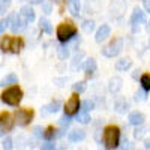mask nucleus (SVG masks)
<instances>
[{
  "label": "nucleus",
  "mask_w": 150,
  "mask_h": 150,
  "mask_svg": "<svg viewBox=\"0 0 150 150\" xmlns=\"http://www.w3.org/2000/svg\"><path fill=\"white\" fill-rule=\"evenodd\" d=\"M120 140V129L114 125H110L104 129V144L107 149H116Z\"/></svg>",
  "instance_id": "obj_1"
},
{
  "label": "nucleus",
  "mask_w": 150,
  "mask_h": 150,
  "mask_svg": "<svg viewBox=\"0 0 150 150\" xmlns=\"http://www.w3.org/2000/svg\"><path fill=\"white\" fill-rule=\"evenodd\" d=\"M23 45H24V42H23L21 38L5 36L2 39V42H0V48H2V51H5V53H20Z\"/></svg>",
  "instance_id": "obj_2"
},
{
  "label": "nucleus",
  "mask_w": 150,
  "mask_h": 150,
  "mask_svg": "<svg viewBox=\"0 0 150 150\" xmlns=\"http://www.w3.org/2000/svg\"><path fill=\"white\" fill-rule=\"evenodd\" d=\"M21 99H23V92L17 86L9 87L2 93V101L8 105H18Z\"/></svg>",
  "instance_id": "obj_3"
},
{
  "label": "nucleus",
  "mask_w": 150,
  "mask_h": 150,
  "mask_svg": "<svg viewBox=\"0 0 150 150\" xmlns=\"http://www.w3.org/2000/svg\"><path fill=\"white\" fill-rule=\"evenodd\" d=\"M75 33H77V27H75L71 21L62 23L60 26L57 27V38H59L60 42L69 41L72 36H75Z\"/></svg>",
  "instance_id": "obj_4"
},
{
  "label": "nucleus",
  "mask_w": 150,
  "mask_h": 150,
  "mask_svg": "<svg viewBox=\"0 0 150 150\" xmlns=\"http://www.w3.org/2000/svg\"><path fill=\"white\" fill-rule=\"evenodd\" d=\"M122 48H123V39L122 38H116V39H112L108 45L102 48V54L105 57H114L122 51Z\"/></svg>",
  "instance_id": "obj_5"
},
{
  "label": "nucleus",
  "mask_w": 150,
  "mask_h": 150,
  "mask_svg": "<svg viewBox=\"0 0 150 150\" xmlns=\"http://www.w3.org/2000/svg\"><path fill=\"white\" fill-rule=\"evenodd\" d=\"M33 119V111L32 110H26V108H21L18 111H15V123L18 126H26L29 125Z\"/></svg>",
  "instance_id": "obj_6"
},
{
  "label": "nucleus",
  "mask_w": 150,
  "mask_h": 150,
  "mask_svg": "<svg viewBox=\"0 0 150 150\" xmlns=\"http://www.w3.org/2000/svg\"><path fill=\"white\" fill-rule=\"evenodd\" d=\"M9 21H12V24H11V29H12V32H14V33L24 30V29L27 27V24H29V21H27L26 18H24L21 14L11 15V17H9Z\"/></svg>",
  "instance_id": "obj_7"
},
{
  "label": "nucleus",
  "mask_w": 150,
  "mask_h": 150,
  "mask_svg": "<svg viewBox=\"0 0 150 150\" xmlns=\"http://www.w3.org/2000/svg\"><path fill=\"white\" fill-rule=\"evenodd\" d=\"M78 107H80V99H78V95H72L66 104H65V114L66 116H74L75 112L78 111Z\"/></svg>",
  "instance_id": "obj_8"
},
{
  "label": "nucleus",
  "mask_w": 150,
  "mask_h": 150,
  "mask_svg": "<svg viewBox=\"0 0 150 150\" xmlns=\"http://www.w3.org/2000/svg\"><path fill=\"white\" fill-rule=\"evenodd\" d=\"M146 23V15H144V12L138 8H135L134 12H132V17H131V24L134 26V30L137 29V26L138 24H143Z\"/></svg>",
  "instance_id": "obj_9"
},
{
  "label": "nucleus",
  "mask_w": 150,
  "mask_h": 150,
  "mask_svg": "<svg viewBox=\"0 0 150 150\" xmlns=\"http://www.w3.org/2000/svg\"><path fill=\"white\" fill-rule=\"evenodd\" d=\"M110 35H111V27L108 26V24H102V26L96 30L95 39H96V42H102V41L107 39Z\"/></svg>",
  "instance_id": "obj_10"
},
{
  "label": "nucleus",
  "mask_w": 150,
  "mask_h": 150,
  "mask_svg": "<svg viewBox=\"0 0 150 150\" xmlns=\"http://www.w3.org/2000/svg\"><path fill=\"white\" fill-rule=\"evenodd\" d=\"M12 125H14V122H12L11 116L8 114V112H3V114H0V132H6L12 128Z\"/></svg>",
  "instance_id": "obj_11"
},
{
  "label": "nucleus",
  "mask_w": 150,
  "mask_h": 150,
  "mask_svg": "<svg viewBox=\"0 0 150 150\" xmlns=\"http://www.w3.org/2000/svg\"><path fill=\"white\" fill-rule=\"evenodd\" d=\"M129 123L132 125V126H141V125L144 123V114L140 111H132L129 114Z\"/></svg>",
  "instance_id": "obj_12"
},
{
  "label": "nucleus",
  "mask_w": 150,
  "mask_h": 150,
  "mask_svg": "<svg viewBox=\"0 0 150 150\" xmlns=\"http://www.w3.org/2000/svg\"><path fill=\"white\" fill-rule=\"evenodd\" d=\"M122 84H123V80L120 77H112L108 83V89H110L111 93H117L122 89Z\"/></svg>",
  "instance_id": "obj_13"
},
{
  "label": "nucleus",
  "mask_w": 150,
  "mask_h": 150,
  "mask_svg": "<svg viewBox=\"0 0 150 150\" xmlns=\"http://www.w3.org/2000/svg\"><path fill=\"white\" fill-rule=\"evenodd\" d=\"M68 138H69V141H72V143L83 141V140L86 138V132H84L83 129H74L72 132H69Z\"/></svg>",
  "instance_id": "obj_14"
},
{
  "label": "nucleus",
  "mask_w": 150,
  "mask_h": 150,
  "mask_svg": "<svg viewBox=\"0 0 150 150\" xmlns=\"http://www.w3.org/2000/svg\"><path fill=\"white\" fill-rule=\"evenodd\" d=\"M128 108H129V104H128V101H126L125 98H119L117 101L114 102V110H116L117 112H120V114L126 112Z\"/></svg>",
  "instance_id": "obj_15"
},
{
  "label": "nucleus",
  "mask_w": 150,
  "mask_h": 150,
  "mask_svg": "<svg viewBox=\"0 0 150 150\" xmlns=\"http://www.w3.org/2000/svg\"><path fill=\"white\" fill-rule=\"evenodd\" d=\"M60 108V102L59 101H53V102H50L48 105H45L41 111H42V114H53V112H57Z\"/></svg>",
  "instance_id": "obj_16"
},
{
  "label": "nucleus",
  "mask_w": 150,
  "mask_h": 150,
  "mask_svg": "<svg viewBox=\"0 0 150 150\" xmlns=\"http://www.w3.org/2000/svg\"><path fill=\"white\" fill-rule=\"evenodd\" d=\"M20 14L24 17V18H26L29 23H32V21H35V11L30 8V6H23L21 9H20Z\"/></svg>",
  "instance_id": "obj_17"
},
{
  "label": "nucleus",
  "mask_w": 150,
  "mask_h": 150,
  "mask_svg": "<svg viewBox=\"0 0 150 150\" xmlns=\"http://www.w3.org/2000/svg\"><path fill=\"white\" fill-rule=\"evenodd\" d=\"M18 81V77L15 74H9V75H6L5 78H2L0 80V87H6V86H11V84H15Z\"/></svg>",
  "instance_id": "obj_18"
},
{
  "label": "nucleus",
  "mask_w": 150,
  "mask_h": 150,
  "mask_svg": "<svg viewBox=\"0 0 150 150\" xmlns=\"http://www.w3.org/2000/svg\"><path fill=\"white\" fill-rule=\"evenodd\" d=\"M131 65H132L131 59H120V60H117V63H116V69L117 71H126V69L131 68Z\"/></svg>",
  "instance_id": "obj_19"
},
{
  "label": "nucleus",
  "mask_w": 150,
  "mask_h": 150,
  "mask_svg": "<svg viewBox=\"0 0 150 150\" xmlns=\"http://www.w3.org/2000/svg\"><path fill=\"white\" fill-rule=\"evenodd\" d=\"M83 68H84V71H86L87 74H93V72L96 71V60L92 59V57L87 59V60L84 62V66H83Z\"/></svg>",
  "instance_id": "obj_20"
},
{
  "label": "nucleus",
  "mask_w": 150,
  "mask_h": 150,
  "mask_svg": "<svg viewBox=\"0 0 150 150\" xmlns=\"http://www.w3.org/2000/svg\"><path fill=\"white\" fill-rule=\"evenodd\" d=\"M69 12L74 17H77L80 14V0H71L69 2Z\"/></svg>",
  "instance_id": "obj_21"
},
{
  "label": "nucleus",
  "mask_w": 150,
  "mask_h": 150,
  "mask_svg": "<svg viewBox=\"0 0 150 150\" xmlns=\"http://www.w3.org/2000/svg\"><path fill=\"white\" fill-rule=\"evenodd\" d=\"M39 27H41V30L45 32V33H51V32H53L51 23H50L47 18H41V20H39Z\"/></svg>",
  "instance_id": "obj_22"
},
{
  "label": "nucleus",
  "mask_w": 150,
  "mask_h": 150,
  "mask_svg": "<svg viewBox=\"0 0 150 150\" xmlns=\"http://www.w3.org/2000/svg\"><path fill=\"white\" fill-rule=\"evenodd\" d=\"M72 90L75 92V95H77V93H83L86 90V83L84 81H78V83L72 84Z\"/></svg>",
  "instance_id": "obj_23"
},
{
  "label": "nucleus",
  "mask_w": 150,
  "mask_h": 150,
  "mask_svg": "<svg viewBox=\"0 0 150 150\" xmlns=\"http://www.w3.org/2000/svg\"><path fill=\"white\" fill-rule=\"evenodd\" d=\"M140 83H141L144 90H150V75L149 74H144L143 75V77L140 78Z\"/></svg>",
  "instance_id": "obj_24"
},
{
  "label": "nucleus",
  "mask_w": 150,
  "mask_h": 150,
  "mask_svg": "<svg viewBox=\"0 0 150 150\" xmlns=\"http://www.w3.org/2000/svg\"><path fill=\"white\" fill-rule=\"evenodd\" d=\"M77 120H78L80 123H83V125L89 123V122H90V116H89V112H86V111L78 112V117H77Z\"/></svg>",
  "instance_id": "obj_25"
},
{
  "label": "nucleus",
  "mask_w": 150,
  "mask_h": 150,
  "mask_svg": "<svg viewBox=\"0 0 150 150\" xmlns=\"http://www.w3.org/2000/svg\"><path fill=\"white\" fill-rule=\"evenodd\" d=\"M93 107H95V104H93V101H90V99H87V101H84L83 104H81V111H86V112H89L90 110H93Z\"/></svg>",
  "instance_id": "obj_26"
},
{
  "label": "nucleus",
  "mask_w": 150,
  "mask_h": 150,
  "mask_svg": "<svg viewBox=\"0 0 150 150\" xmlns=\"http://www.w3.org/2000/svg\"><path fill=\"white\" fill-rule=\"evenodd\" d=\"M59 123H60V126H62V129H65V128H68L69 125H71V117L69 116H63V117H60V120H59Z\"/></svg>",
  "instance_id": "obj_27"
},
{
  "label": "nucleus",
  "mask_w": 150,
  "mask_h": 150,
  "mask_svg": "<svg viewBox=\"0 0 150 150\" xmlns=\"http://www.w3.org/2000/svg\"><path fill=\"white\" fill-rule=\"evenodd\" d=\"M93 29H95V23H93L92 20H90V21L87 20V21L83 23V30H84V32H92Z\"/></svg>",
  "instance_id": "obj_28"
},
{
  "label": "nucleus",
  "mask_w": 150,
  "mask_h": 150,
  "mask_svg": "<svg viewBox=\"0 0 150 150\" xmlns=\"http://www.w3.org/2000/svg\"><path fill=\"white\" fill-rule=\"evenodd\" d=\"M134 99L137 102H141V101H146V92L143 90H137L135 95H134Z\"/></svg>",
  "instance_id": "obj_29"
},
{
  "label": "nucleus",
  "mask_w": 150,
  "mask_h": 150,
  "mask_svg": "<svg viewBox=\"0 0 150 150\" xmlns=\"http://www.w3.org/2000/svg\"><path fill=\"white\" fill-rule=\"evenodd\" d=\"M57 53H59V57H60L62 60L66 59V57H68V54H69V51H68V48H66V47H59Z\"/></svg>",
  "instance_id": "obj_30"
},
{
  "label": "nucleus",
  "mask_w": 150,
  "mask_h": 150,
  "mask_svg": "<svg viewBox=\"0 0 150 150\" xmlns=\"http://www.w3.org/2000/svg\"><path fill=\"white\" fill-rule=\"evenodd\" d=\"M54 135H56V131H54V128H53V126H48V128H47V131H45V134H44V137H45L47 140H51Z\"/></svg>",
  "instance_id": "obj_31"
},
{
  "label": "nucleus",
  "mask_w": 150,
  "mask_h": 150,
  "mask_svg": "<svg viewBox=\"0 0 150 150\" xmlns=\"http://www.w3.org/2000/svg\"><path fill=\"white\" fill-rule=\"evenodd\" d=\"M12 138L11 137H6V138L3 140V150H12Z\"/></svg>",
  "instance_id": "obj_32"
},
{
  "label": "nucleus",
  "mask_w": 150,
  "mask_h": 150,
  "mask_svg": "<svg viewBox=\"0 0 150 150\" xmlns=\"http://www.w3.org/2000/svg\"><path fill=\"white\" fill-rule=\"evenodd\" d=\"M11 6V0H3V3H2V6H0V12L2 14H5V12L8 11V8Z\"/></svg>",
  "instance_id": "obj_33"
},
{
  "label": "nucleus",
  "mask_w": 150,
  "mask_h": 150,
  "mask_svg": "<svg viewBox=\"0 0 150 150\" xmlns=\"http://www.w3.org/2000/svg\"><path fill=\"white\" fill-rule=\"evenodd\" d=\"M41 150H56V146L53 144V143H45V144H42V147H41Z\"/></svg>",
  "instance_id": "obj_34"
},
{
  "label": "nucleus",
  "mask_w": 150,
  "mask_h": 150,
  "mask_svg": "<svg viewBox=\"0 0 150 150\" xmlns=\"http://www.w3.org/2000/svg\"><path fill=\"white\" fill-rule=\"evenodd\" d=\"M8 24H9V18H6V20H0V33H3V30L6 29Z\"/></svg>",
  "instance_id": "obj_35"
},
{
  "label": "nucleus",
  "mask_w": 150,
  "mask_h": 150,
  "mask_svg": "<svg viewBox=\"0 0 150 150\" xmlns=\"http://www.w3.org/2000/svg\"><path fill=\"white\" fill-rule=\"evenodd\" d=\"M33 134H35V137H42L44 134H42V128L41 126H35L33 128Z\"/></svg>",
  "instance_id": "obj_36"
},
{
  "label": "nucleus",
  "mask_w": 150,
  "mask_h": 150,
  "mask_svg": "<svg viewBox=\"0 0 150 150\" xmlns=\"http://www.w3.org/2000/svg\"><path fill=\"white\" fill-rule=\"evenodd\" d=\"M42 9H44L45 14H50V12H51V5H50V3H44L42 5Z\"/></svg>",
  "instance_id": "obj_37"
},
{
  "label": "nucleus",
  "mask_w": 150,
  "mask_h": 150,
  "mask_svg": "<svg viewBox=\"0 0 150 150\" xmlns=\"http://www.w3.org/2000/svg\"><path fill=\"white\" fill-rule=\"evenodd\" d=\"M119 150H132V144L131 143H126V141H125V144L119 149Z\"/></svg>",
  "instance_id": "obj_38"
},
{
  "label": "nucleus",
  "mask_w": 150,
  "mask_h": 150,
  "mask_svg": "<svg viewBox=\"0 0 150 150\" xmlns=\"http://www.w3.org/2000/svg\"><path fill=\"white\" fill-rule=\"evenodd\" d=\"M144 9L150 12V0H144Z\"/></svg>",
  "instance_id": "obj_39"
},
{
  "label": "nucleus",
  "mask_w": 150,
  "mask_h": 150,
  "mask_svg": "<svg viewBox=\"0 0 150 150\" xmlns=\"http://www.w3.org/2000/svg\"><path fill=\"white\" fill-rule=\"evenodd\" d=\"M27 2H30L33 5H38V3H42V0H27Z\"/></svg>",
  "instance_id": "obj_40"
},
{
  "label": "nucleus",
  "mask_w": 150,
  "mask_h": 150,
  "mask_svg": "<svg viewBox=\"0 0 150 150\" xmlns=\"http://www.w3.org/2000/svg\"><path fill=\"white\" fill-rule=\"evenodd\" d=\"M146 149L150 150V141H146Z\"/></svg>",
  "instance_id": "obj_41"
},
{
  "label": "nucleus",
  "mask_w": 150,
  "mask_h": 150,
  "mask_svg": "<svg viewBox=\"0 0 150 150\" xmlns=\"http://www.w3.org/2000/svg\"><path fill=\"white\" fill-rule=\"evenodd\" d=\"M138 72H140V71H135V72H134V78H138Z\"/></svg>",
  "instance_id": "obj_42"
},
{
  "label": "nucleus",
  "mask_w": 150,
  "mask_h": 150,
  "mask_svg": "<svg viewBox=\"0 0 150 150\" xmlns=\"http://www.w3.org/2000/svg\"><path fill=\"white\" fill-rule=\"evenodd\" d=\"M60 150H65V149H60Z\"/></svg>",
  "instance_id": "obj_43"
},
{
  "label": "nucleus",
  "mask_w": 150,
  "mask_h": 150,
  "mask_svg": "<svg viewBox=\"0 0 150 150\" xmlns=\"http://www.w3.org/2000/svg\"><path fill=\"white\" fill-rule=\"evenodd\" d=\"M0 135H2V132H0Z\"/></svg>",
  "instance_id": "obj_44"
}]
</instances>
